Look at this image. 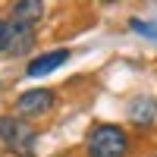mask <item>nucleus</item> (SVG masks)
<instances>
[{
	"label": "nucleus",
	"mask_w": 157,
	"mask_h": 157,
	"mask_svg": "<svg viewBox=\"0 0 157 157\" xmlns=\"http://www.w3.org/2000/svg\"><path fill=\"white\" fill-rule=\"evenodd\" d=\"M151 157H157V154H151Z\"/></svg>",
	"instance_id": "nucleus-11"
},
{
	"label": "nucleus",
	"mask_w": 157,
	"mask_h": 157,
	"mask_svg": "<svg viewBox=\"0 0 157 157\" xmlns=\"http://www.w3.org/2000/svg\"><path fill=\"white\" fill-rule=\"evenodd\" d=\"M98 3H116V0H98Z\"/></svg>",
	"instance_id": "nucleus-10"
},
{
	"label": "nucleus",
	"mask_w": 157,
	"mask_h": 157,
	"mask_svg": "<svg viewBox=\"0 0 157 157\" xmlns=\"http://www.w3.org/2000/svg\"><path fill=\"white\" fill-rule=\"evenodd\" d=\"M44 19V0H10V22L35 25Z\"/></svg>",
	"instance_id": "nucleus-4"
},
{
	"label": "nucleus",
	"mask_w": 157,
	"mask_h": 157,
	"mask_svg": "<svg viewBox=\"0 0 157 157\" xmlns=\"http://www.w3.org/2000/svg\"><path fill=\"white\" fill-rule=\"evenodd\" d=\"M132 32H141V35H148V38H157V25H151V22H138V19H132Z\"/></svg>",
	"instance_id": "nucleus-8"
},
{
	"label": "nucleus",
	"mask_w": 157,
	"mask_h": 157,
	"mask_svg": "<svg viewBox=\"0 0 157 157\" xmlns=\"http://www.w3.org/2000/svg\"><path fill=\"white\" fill-rule=\"evenodd\" d=\"M0 141H3V148L13 151V154L32 157V154H35L38 132H35V126L25 120V116L6 113V116H0Z\"/></svg>",
	"instance_id": "nucleus-2"
},
{
	"label": "nucleus",
	"mask_w": 157,
	"mask_h": 157,
	"mask_svg": "<svg viewBox=\"0 0 157 157\" xmlns=\"http://www.w3.org/2000/svg\"><path fill=\"white\" fill-rule=\"evenodd\" d=\"M35 47V29L32 25H19L10 22V38H6V54L10 57H22Z\"/></svg>",
	"instance_id": "nucleus-6"
},
{
	"label": "nucleus",
	"mask_w": 157,
	"mask_h": 157,
	"mask_svg": "<svg viewBox=\"0 0 157 157\" xmlns=\"http://www.w3.org/2000/svg\"><path fill=\"white\" fill-rule=\"evenodd\" d=\"M157 116V101L148 98V94H138L129 101V120H132L135 126H151Z\"/></svg>",
	"instance_id": "nucleus-7"
},
{
	"label": "nucleus",
	"mask_w": 157,
	"mask_h": 157,
	"mask_svg": "<svg viewBox=\"0 0 157 157\" xmlns=\"http://www.w3.org/2000/svg\"><path fill=\"white\" fill-rule=\"evenodd\" d=\"M132 148V138L116 123H98L85 135V154L88 157H126Z\"/></svg>",
	"instance_id": "nucleus-1"
},
{
	"label": "nucleus",
	"mask_w": 157,
	"mask_h": 157,
	"mask_svg": "<svg viewBox=\"0 0 157 157\" xmlns=\"http://www.w3.org/2000/svg\"><path fill=\"white\" fill-rule=\"evenodd\" d=\"M54 104H57V94L50 88H29L16 98V113L25 116V120L29 116H44Z\"/></svg>",
	"instance_id": "nucleus-3"
},
{
	"label": "nucleus",
	"mask_w": 157,
	"mask_h": 157,
	"mask_svg": "<svg viewBox=\"0 0 157 157\" xmlns=\"http://www.w3.org/2000/svg\"><path fill=\"white\" fill-rule=\"evenodd\" d=\"M69 60V50L66 47H57V50H47V54H41V57H35L29 66H25V75L29 78H38V75H47V72H54V69H60L63 63Z\"/></svg>",
	"instance_id": "nucleus-5"
},
{
	"label": "nucleus",
	"mask_w": 157,
	"mask_h": 157,
	"mask_svg": "<svg viewBox=\"0 0 157 157\" xmlns=\"http://www.w3.org/2000/svg\"><path fill=\"white\" fill-rule=\"evenodd\" d=\"M6 38H10V19H0V54H6Z\"/></svg>",
	"instance_id": "nucleus-9"
}]
</instances>
